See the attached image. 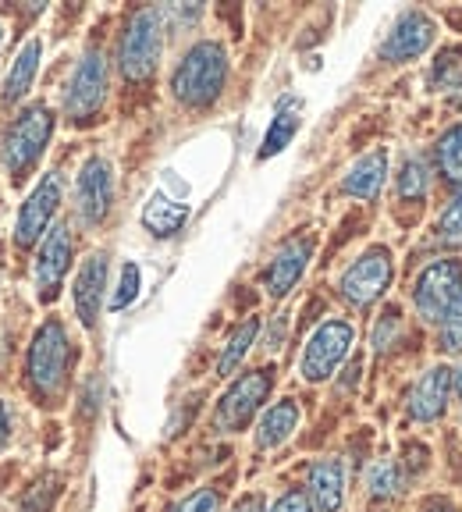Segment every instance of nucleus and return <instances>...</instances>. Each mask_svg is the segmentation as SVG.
Segmentation results:
<instances>
[{"mask_svg":"<svg viewBox=\"0 0 462 512\" xmlns=\"http://www.w3.org/2000/svg\"><path fill=\"white\" fill-rule=\"evenodd\" d=\"M299 125H303V100H295V96H281L278 107H274V121H271V128H267V136H263V146H260L256 157L260 160L278 157V153L295 139Z\"/></svg>","mask_w":462,"mask_h":512,"instance_id":"6ab92c4d","label":"nucleus"},{"mask_svg":"<svg viewBox=\"0 0 462 512\" xmlns=\"http://www.w3.org/2000/svg\"><path fill=\"white\" fill-rule=\"evenodd\" d=\"M61 200H64L61 175L50 171V175L40 178V185L29 192V200H25L22 210H18V221H15V242L18 246H32V242H40V235L47 239L50 221H54Z\"/></svg>","mask_w":462,"mask_h":512,"instance_id":"9d476101","label":"nucleus"},{"mask_svg":"<svg viewBox=\"0 0 462 512\" xmlns=\"http://www.w3.org/2000/svg\"><path fill=\"white\" fill-rule=\"evenodd\" d=\"M434 160H438V171L445 182L462 185V125H452L445 136L438 139Z\"/></svg>","mask_w":462,"mask_h":512,"instance_id":"393cba45","label":"nucleus"},{"mask_svg":"<svg viewBox=\"0 0 462 512\" xmlns=\"http://www.w3.org/2000/svg\"><path fill=\"white\" fill-rule=\"evenodd\" d=\"M427 86H431L434 93L462 89V47H445L434 54L431 72H427Z\"/></svg>","mask_w":462,"mask_h":512,"instance_id":"b1692460","label":"nucleus"},{"mask_svg":"<svg viewBox=\"0 0 462 512\" xmlns=\"http://www.w3.org/2000/svg\"><path fill=\"white\" fill-rule=\"evenodd\" d=\"M107 271H111L107 253H93V256H86V264H82L79 274H75L72 299H75V313H79V320L86 324V328H93L100 310H104Z\"/></svg>","mask_w":462,"mask_h":512,"instance_id":"2eb2a0df","label":"nucleus"},{"mask_svg":"<svg viewBox=\"0 0 462 512\" xmlns=\"http://www.w3.org/2000/svg\"><path fill=\"white\" fill-rule=\"evenodd\" d=\"M40 57H43V40H29L18 57L11 61L8 75H4V89H0V104L4 107H15L25 93L32 89V79L40 72Z\"/></svg>","mask_w":462,"mask_h":512,"instance_id":"aec40b11","label":"nucleus"},{"mask_svg":"<svg viewBox=\"0 0 462 512\" xmlns=\"http://www.w3.org/2000/svg\"><path fill=\"white\" fill-rule=\"evenodd\" d=\"M427 185H431V168H427V160L409 157L406 164H402V175H399V196L402 200H423V196H427Z\"/></svg>","mask_w":462,"mask_h":512,"instance_id":"bb28decb","label":"nucleus"},{"mask_svg":"<svg viewBox=\"0 0 462 512\" xmlns=\"http://www.w3.org/2000/svg\"><path fill=\"white\" fill-rule=\"evenodd\" d=\"M423 512H455V505L445 502V498H431V502L423 505Z\"/></svg>","mask_w":462,"mask_h":512,"instance_id":"c9c22d12","label":"nucleus"},{"mask_svg":"<svg viewBox=\"0 0 462 512\" xmlns=\"http://www.w3.org/2000/svg\"><path fill=\"white\" fill-rule=\"evenodd\" d=\"M189 221V207L164 192H153L150 203L143 207V224L146 232L157 235V239H171L175 232H182V224Z\"/></svg>","mask_w":462,"mask_h":512,"instance_id":"4be33fe9","label":"nucleus"},{"mask_svg":"<svg viewBox=\"0 0 462 512\" xmlns=\"http://www.w3.org/2000/svg\"><path fill=\"white\" fill-rule=\"evenodd\" d=\"M441 349L462 352V292L455 296V303L448 306L445 317H441Z\"/></svg>","mask_w":462,"mask_h":512,"instance_id":"c85d7f7f","label":"nucleus"},{"mask_svg":"<svg viewBox=\"0 0 462 512\" xmlns=\"http://www.w3.org/2000/svg\"><path fill=\"white\" fill-rule=\"evenodd\" d=\"M72 232L68 224H54L47 232V239L40 242V253H36V296L40 303H54L57 292H61V281L72 267Z\"/></svg>","mask_w":462,"mask_h":512,"instance_id":"ddd939ff","label":"nucleus"},{"mask_svg":"<svg viewBox=\"0 0 462 512\" xmlns=\"http://www.w3.org/2000/svg\"><path fill=\"white\" fill-rule=\"evenodd\" d=\"M8 441H11V416H8V406L0 402V452L8 448Z\"/></svg>","mask_w":462,"mask_h":512,"instance_id":"f704fd0d","label":"nucleus"},{"mask_svg":"<svg viewBox=\"0 0 462 512\" xmlns=\"http://www.w3.org/2000/svg\"><path fill=\"white\" fill-rule=\"evenodd\" d=\"M50 136H54V114H50L47 104L25 107L11 121L8 132H4V143H0V160H4V171H8L11 182H25L36 171V164L50 146Z\"/></svg>","mask_w":462,"mask_h":512,"instance_id":"7ed1b4c3","label":"nucleus"},{"mask_svg":"<svg viewBox=\"0 0 462 512\" xmlns=\"http://www.w3.org/2000/svg\"><path fill=\"white\" fill-rule=\"evenodd\" d=\"M452 392H455V395H459V399H462V367H459V370H455V381H452Z\"/></svg>","mask_w":462,"mask_h":512,"instance_id":"e433bc0d","label":"nucleus"},{"mask_svg":"<svg viewBox=\"0 0 462 512\" xmlns=\"http://www.w3.org/2000/svg\"><path fill=\"white\" fill-rule=\"evenodd\" d=\"M139 285H143V274H139V264H125L118 278V292L111 296V310H125V306L136 303Z\"/></svg>","mask_w":462,"mask_h":512,"instance_id":"c756f323","label":"nucleus"},{"mask_svg":"<svg viewBox=\"0 0 462 512\" xmlns=\"http://www.w3.org/2000/svg\"><path fill=\"white\" fill-rule=\"evenodd\" d=\"M452 381H455V370L448 367H431L420 381L413 384V392H409V420L416 424H434L448 406V395H452Z\"/></svg>","mask_w":462,"mask_h":512,"instance_id":"dca6fc26","label":"nucleus"},{"mask_svg":"<svg viewBox=\"0 0 462 512\" xmlns=\"http://www.w3.org/2000/svg\"><path fill=\"white\" fill-rule=\"evenodd\" d=\"M228 512H267V502H263V495H242Z\"/></svg>","mask_w":462,"mask_h":512,"instance_id":"72a5a7b5","label":"nucleus"},{"mask_svg":"<svg viewBox=\"0 0 462 512\" xmlns=\"http://www.w3.org/2000/svg\"><path fill=\"white\" fill-rule=\"evenodd\" d=\"M391 278H395V260H391V253L384 246H374L345 267L338 288H342V299L349 306L370 310L391 288Z\"/></svg>","mask_w":462,"mask_h":512,"instance_id":"0eeeda50","label":"nucleus"},{"mask_svg":"<svg viewBox=\"0 0 462 512\" xmlns=\"http://www.w3.org/2000/svg\"><path fill=\"white\" fill-rule=\"evenodd\" d=\"M72 363H75V349L61 320L40 324V331L32 335L29 356H25V381H29L32 395L43 402L57 399L64 392V384H68Z\"/></svg>","mask_w":462,"mask_h":512,"instance_id":"f03ea898","label":"nucleus"},{"mask_svg":"<svg viewBox=\"0 0 462 512\" xmlns=\"http://www.w3.org/2000/svg\"><path fill=\"white\" fill-rule=\"evenodd\" d=\"M107 100V57L104 50H86L82 61L75 64L68 89H64V114L75 125H89L96 114L104 111Z\"/></svg>","mask_w":462,"mask_h":512,"instance_id":"423d86ee","label":"nucleus"},{"mask_svg":"<svg viewBox=\"0 0 462 512\" xmlns=\"http://www.w3.org/2000/svg\"><path fill=\"white\" fill-rule=\"evenodd\" d=\"M164 54V11L143 8L128 18L125 32H121L118 47V68L128 82H146L153 79Z\"/></svg>","mask_w":462,"mask_h":512,"instance_id":"20e7f679","label":"nucleus"},{"mask_svg":"<svg viewBox=\"0 0 462 512\" xmlns=\"http://www.w3.org/2000/svg\"><path fill=\"white\" fill-rule=\"evenodd\" d=\"M295 427H299V406H295L292 399L274 402V406L260 416V424H256V448H260V452H271V448L285 445Z\"/></svg>","mask_w":462,"mask_h":512,"instance_id":"412c9836","label":"nucleus"},{"mask_svg":"<svg viewBox=\"0 0 462 512\" xmlns=\"http://www.w3.org/2000/svg\"><path fill=\"white\" fill-rule=\"evenodd\" d=\"M402 470L395 459H381V463H374V470H370L367 477V488H370V498H377V502H384V498H395L402 491Z\"/></svg>","mask_w":462,"mask_h":512,"instance_id":"a878e982","label":"nucleus"},{"mask_svg":"<svg viewBox=\"0 0 462 512\" xmlns=\"http://www.w3.org/2000/svg\"><path fill=\"white\" fill-rule=\"evenodd\" d=\"M388 175V150H370L349 168V175L342 178V192L352 200H377V192Z\"/></svg>","mask_w":462,"mask_h":512,"instance_id":"a211bd4d","label":"nucleus"},{"mask_svg":"<svg viewBox=\"0 0 462 512\" xmlns=\"http://www.w3.org/2000/svg\"><path fill=\"white\" fill-rule=\"evenodd\" d=\"M271 512H317L313 509V502L306 498V491H285V495L278 498V502L271 505Z\"/></svg>","mask_w":462,"mask_h":512,"instance_id":"473e14b6","label":"nucleus"},{"mask_svg":"<svg viewBox=\"0 0 462 512\" xmlns=\"http://www.w3.org/2000/svg\"><path fill=\"white\" fill-rule=\"evenodd\" d=\"M168 512H221V488L207 484V488H196L192 495H185L182 502H175Z\"/></svg>","mask_w":462,"mask_h":512,"instance_id":"cd10ccee","label":"nucleus"},{"mask_svg":"<svg viewBox=\"0 0 462 512\" xmlns=\"http://www.w3.org/2000/svg\"><path fill=\"white\" fill-rule=\"evenodd\" d=\"M306 498L317 512H338L345 502V466L342 459H317L306 470Z\"/></svg>","mask_w":462,"mask_h":512,"instance_id":"f3484780","label":"nucleus"},{"mask_svg":"<svg viewBox=\"0 0 462 512\" xmlns=\"http://www.w3.org/2000/svg\"><path fill=\"white\" fill-rule=\"evenodd\" d=\"M114 203V168L107 157H89L75 178V210L86 224H100Z\"/></svg>","mask_w":462,"mask_h":512,"instance_id":"f8f14e48","label":"nucleus"},{"mask_svg":"<svg viewBox=\"0 0 462 512\" xmlns=\"http://www.w3.org/2000/svg\"><path fill=\"white\" fill-rule=\"evenodd\" d=\"M434 32L438 29H434L427 11H402L381 43V61H388V64L413 61V57H420L423 50L434 43Z\"/></svg>","mask_w":462,"mask_h":512,"instance_id":"4468645a","label":"nucleus"},{"mask_svg":"<svg viewBox=\"0 0 462 512\" xmlns=\"http://www.w3.org/2000/svg\"><path fill=\"white\" fill-rule=\"evenodd\" d=\"M313 249H317V235H310V232L292 235V239H285L278 249H274L271 264H267V271H263V288H267V296L285 299L288 292L299 285V278H303L306 267H310V260H313Z\"/></svg>","mask_w":462,"mask_h":512,"instance_id":"9b49d317","label":"nucleus"},{"mask_svg":"<svg viewBox=\"0 0 462 512\" xmlns=\"http://www.w3.org/2000/svg\"><path fill=\"white\" fill-rule=\"evenodd\" d=\"M256 335H260V317H246L239 328L228 335V342H224L221 360H217V374L221 377L235 374V370L242 367V360H246V352L256 345Z\"/></svg>","mask_w":462,"mask_h":512,"instance_id":"5701e85b","label":"nucleus"},{"mask_svg":"<svg viewBox=\"0 0 462 512\" xmlns=\"http://www.w3.org/2000/svg\"><path fill=\"white\" fill-rule=\"evenodd\" d=\"M271 388H274V370L271 367H260V370H249V374H242L239 381L231 384L228 392L221 395V402H217L214 431H221V434L246 431L249 420H253V416L260 413L263 402H267Z\"/></svg>","mask_w":462,"mask_h":512,"instance_id":"39448f33","label":"nucleus"},{"mask_svg":"<svg viewBox=\"0 0 462 512\" xmlns=\"http://www.w3.org/2000/svg\"><path fill=\"white\" fill-rule=\"evenodd\" d=\"M0 43H4V25H0Z\"/></svg>","mask_w":462,"mask_h":512,"instance_id":"4c0bfd02","label":"nucleus"},{"mask_svg":"<svg viewBox=\"0 0 462 512\" xmlns=\"http://www.w3.org/2000/svg\"><path fill=\"white\" fill-rule=\"evenodd\" d=\"M438 239H445V242H459L462 239V185H459V192H455V200L445 207V214H441Z\"/></svg>","mask_w":462,"mask_h":512,"instance_id":"7c9ffc66","label":"nucleus"},{"mask_svg":"<svg viewBox=\"0 0 462 512\" xmlns=\"http://www.w3.org/2000/svg\"><path fill=\"white\" fill-rule=\"evenodd\" d=\"M224 82H228V54L217 40H200L192 43L178 61L175 75H171V89L175 100L192 111L210 107L221 96Z\"/></svg>","mask_w":462,"mask_h":512,"instance_id":"f257e3e1","label":"nucleus"},{"mask_svg":"<svg viewBox=\"0 0 462 512\" xmlns=\"http://www.w3.org/2000/svg\"><path fill=\"white\" fill-rule=\"evenodd\" d=\"M352 338H356V331H352L349 320H324L310 335V342L303 349V360H299V370H303L306 381L320 384L327 377H335V370L349 356Z\"/></svg>","mask_w":462,"mask_h":512,"instance_id":"6e6552de","label":"nucleus"},{"mask_svg":"<svg viewBox=\"0 0 462 512\" xmlns=\"http://www.w3.org/2000/svg\"><path fill=\"white\" fill-rule=\"evenodd\" d=\"M399 331H402V317H399V310H388L381 320H377V328H374V349L377 352H384V349H391L395 345V338H399Z\"/></svg>","mask_w":462,"mask_h":512,"instance_id":"2f4dec72","label":"nucleus"},{"mask_svg":"<svg viewBox=\"0 0 462 512\" xmlns=\"http://www.w3.org/2000/svg\"><path fill=\"white\" fill-rule=\"evenodd\" d=\"M462 292V260H434L413 285V306L423 320H441Z\"/></svg>","mask_w":462,"mask_h":512,"instance_id":"1a4fd4ad","label":"nucleus"}]
</instances>
